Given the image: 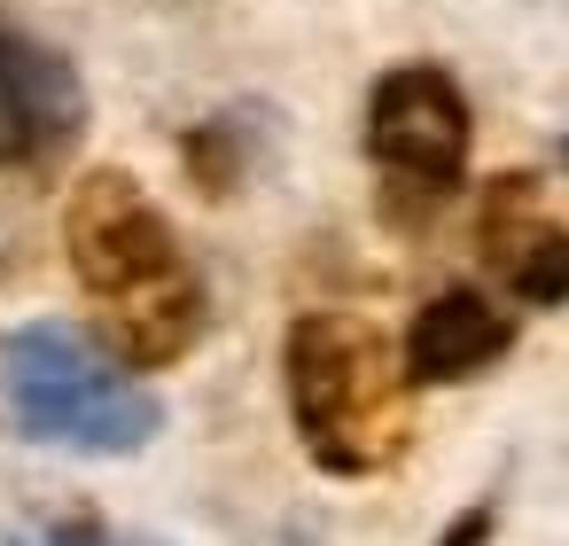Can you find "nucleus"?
Returning a JSON list of instances; mask_svg holds the SVG:
<instances>
[{"label": "nucleus", "instance_id": "f257e3e1", "mask_svg": "<svg viewBox=\"0 0 569 546\" xmlns=\"http://www.w3.org/2000/svg\"><path fill=\"white\" fill-rule=\"evenodd\" d=\"M63 258H71L79 289L94 297V328H102V351L118 367H133V375L180 367L203 344V328H211L203 274L133 172L94 165L71 180Z\"/></svg>", "mask_w": 569, "mask_h": 546}, {"label": "nucleus", "instance_id": "f03ea898", "mask_svg": "<svg viewBox=\"0 0 569 546\" xmlns=\"http://www.w3.org/2000/svg\"><path fill=\"white\" fill-rule=\"evenodd\" d=\"M289 414L328 476H382L413 445V383L367 312H305L281 344Z\"/></svg>", "mask_w": 569, "mask_h": 546}, {"label": "nucleus", "instance_id": "7ed1b4c3", "mask_svg": "<svg viewBox=\"0 0 569 546\" xmlns=\"http://www.w3.org/2000/svg\"><path fill=\"white\" fill-rule=\"evenodd\" d=\"M0 383H9V414L32 445H56V453H94V460H118V453H141L157 429H164V406L157 390L118 367L102 351V336L71 328V320H32L0 344Z\"/></svg>", "mask_w": 569, "mask_h": 546}, {"label": "nucleus", "instance_id": "20e7f679", "mask_svg": "<svg viewBox=\"0 0 569 546\" xmlns=\"http://www.w3.org/2000/svg\"><path fill=\"white\" fill-rule=\"evenodd\" d=\"M468 149H476V118L445 63H398L367 87V165L390 188L445 203L468 180Z\"/></svg>", "mask_w": 569, "mask_h": 546}, {"label": "nucleus", "instance_id": "39448f33", "mask_svg": "<svg viewBox=\"0 0 569 546\" xmlns=\"http://www.w3.org/2000/svg\"><path fill=\"white\" fill-rule=\"evenodd\" d=\"M87 126V87L71 56H56L40 32L0 17V172L56 165Z\"/></svg>", "mask_w": 569, "mask_h": 546}, {"label": "nucleus", "instance_id": "423d86ee", "mask_svg": "<svg viewBox=\"0 0 569 546\" xmlns=\"http://www.w3.org/2000/svg\"><path fill=\"white\" fill-rule=\"evenodd\" d=\"M476 242L483 266L507 281V297H522L530 312H553L569 289V227L553 211L546 172H499L476 203Z\"/></svg>", "mask_w": 569, "mask_h": 546}, {"label": "nucleus", "instance_id": "0eeeda50", "mask_svg": "<svg viewBox=\"0 0 569 546\" xmlns=\"http://www.w3.org/2000/svg\"><path fill=\"white\" fill-rule=\"evenodd\" d=\"M507 351H515V312H507L491 289L452 281V289H437V297L413 312V328H406V344H398V367H406L413 390H437V383H476V375H491Z\"/></svg>", "mask_w": 569, "mask_h": 546}, {"label": "nucleus", "instance_id": "6e6552de", "mask_svg": "<svg viewBox=\"0 0 569 546\" xmlns=\"http://www.w3.org/2000/svg\"><path fill=\"white\" fill-rule=\"evenodd\" d=\"M56 546H110V530H102L94 515H63V523H56Z\"/></svg>", "mask_w": 569, "mask_h": 546}, {"label": "nucleus", "instance_id": "1a4fd4ad", "mask_svg": "<svg viewBox=\"0 0 569 546\" xmlns=\"http://www.w3.org/2000/svg\"><path fill=\"white\" fill-rule=\"evenodd\" d=\"M483 538H491V507H468V515H460L437 546H483Z\"/></svg>", "mask_w": 569, "mask_h": 546}, {"label": "nucleus", "instance_id": "9d476101", "mask_svg": "<svg viewBox=\"0 0 569 546\" xmlns=\"http://www.w3.org/2000/svg\"><path fill=\"white\" fill-rule=\"evenodd\" d=\"M9 546H24V538H9Z\"/></svg>", "mask_w": 569, "mask_h": 546}]
</instances>
